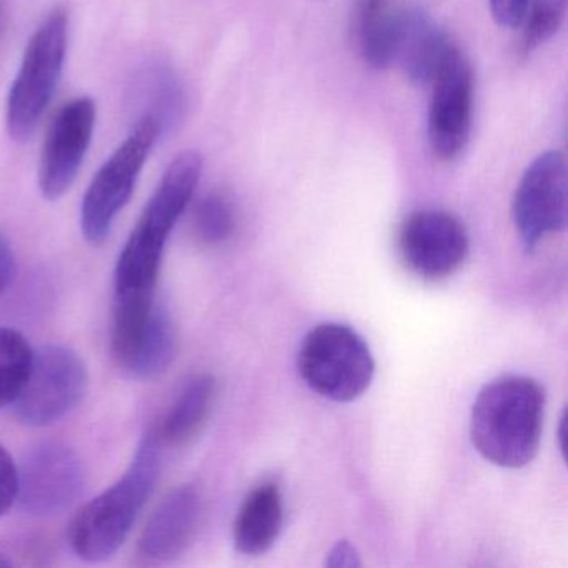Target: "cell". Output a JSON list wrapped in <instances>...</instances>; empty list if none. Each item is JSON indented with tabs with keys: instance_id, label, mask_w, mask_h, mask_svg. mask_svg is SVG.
I'll list each match as a JSON object with an SVG mask.
<instances>
[{
	"instance_id": "obj_7",
	"label": "cell",
	"mask_w": 568,
	"mask_h": 568,
	"mask_svg": "<svg viewBox=\"0 0 568 568\" xmlns=\"http://www.w3.org/2000/svg\"><path fill=\"white\" fill-rule=\"evenodd\" d=\"M88 385V368L78 352L48 345L32 355L28 377L12 402L16 417L29 427L54 424L82 400Z\"/></svg>"
},
{
	"instance_id": "obj_12",
	"label": "cell",
	"mask_w": 568,
	"mask_h": 568,
	"mask_svg": "<svg viewBox=\"0 0 568 568\" xmlns=\"http://www.w3.org/2000/svg\"><path fill=\"white\" fill-rule=\"evenodd\" d=\"M94 128L95 104L89 98L68 102L55 115L39 165V189L48 201H58L74 184Z\"/></svg>"
},
{
	"instance_id": "obj_14",
	"label": "cell",
	"mask_w": 568,
	"mask_h": 568,
	"mask_svg": "<svg viewBox=\"0 0 568 568\" xmlns=\"http://www.w3.org/2000/svg\"><path fill=\"white\" fill-rule=\"evenodd\" d=\"M457 45L422 9L398 11L394 64L414 85H430Z\"/></svg>"
},
{
	"instance_id": "obj_15",
	"label": "cell",
	"mask_w": 568,
	"mask_h": 568,
	"mask_svg": "<svg viewBox=\"0 0 568 568\" xmlns=\"http://www.w3.org/2000/svg\"><path fill=\"white\" fill-rule=\"evenodd\" d=\"M178 335L174 322L164 305L155 302L144 327L118 354L112 355L129 377L145 381L168 371L175 357Z\"/></svg>"
},
{
	"instance_id": "obj_10",
	"label": "cell",
	"mask_w": 568,
	"mask_h": 568,
	"mask_svg": "<svg viewBox=\"0 0 568 568\" xmlns=\"http://www.w3.org/2000/svg\"><path fill=\"white\" fill-rule=\"evenodd\" d=\"M85 485L81 458L62 444L32 448L18 467V500L36 517H52L68 510Z\"/></svg>"
},
{
	"instance_id": "obj_6",
	"label": "cell",
	"mask_w": 568,
	"mask_h": 568,
	"mask_svg": "<svg viewBox=\"0 0 568 568\" xmlns=\"http://www.w3.org/2000/svg\"><path fill=\"white\" fill-rule=\"evenodd\" d=\"M161 132L154 118L142 115L124 144L92 179L81 207L82 234L92 245L102 244L111 234Z\"/></svg>"
},
{
	"instance_id": "obj_13",
	"label": "cell",
	"mask_w": 568,
	"mask_h": 568,
	"mask_svg": "<svg viewBox=\"0 0 568 568\" xmlns=\"http://www.w3.org/2000/svg\"><path fill=\"white\" fill-rule=\"evenodd\" d=\"M202 518L201 491L185 484L165 495L152 511L139 538V554L149 561H171L181 557L197 534Z\"/></svg>"
},
{
	"instance_id": "obj_16",
	"label": "cell",
	"mask_w": 568,
	"mask_h": 568,
	"mask_svg": "<svg viewBox=\"0 0 568 568\" xmlns=\"http://www.w3.org/2000/svg\"><path fill=\"white\" fill-rule=\"evenodd\" d=\"M284 525V498L274 481H261L242 501L234 521V544L241 554L262 555L275 544Z\"/></svg>"
},
{
	"instance_id": "obj_3",
	"label": "cell",
	"mask_w": 568,
	"mask_h": 568,
	"mask_svg": "<svg viewBox=\"0 0 568 568\" xmlns=\"http://www.w3.org/2000/svg\"><path fill=\"white\" fill-rule=\"evenodd\" d=\"M161 468V444L155 432L145 435L134 460L118 484L89 501L72 521L71 545L79 558L102 561L124 545Z\"/></svg>"
},
{
	"instance_id": "obj_26",
	"label": "cell",
	"mask_w": 568,
	"mask_h": 568,
	"mask_svg": "<svg viewBox=\"0 0 568 568\" xmlns=\"http://www.w3.org/2000/svg\"><path fill=\"white\" fill-rule=\"evenodd\" d=\"M16 258L8 237L0 232V295L8 291L14 277Z\"/></svg>"
},
{
	"instance_id": "obj_2",
	"label": "cell",
	"mask_w": 568,
	"mask_h": 568,
	"mask_svg": "<svg viewBox=\"0 0 568 568\" xmlns=\"http://www.w3.org/2000/svg\"><path fill=\"white\" fill-rule=\"evenodd\" d=\"M544 412L545 392L534 378L508 375L485 385L471 408L474 447L498 467H525L537 455Z\"/></svg>"
},
{
	"instance_id": "obj_23",
	"label": "cell",
	"mask_w": 568,
	"mask_h": 568,
	"mask_svg": "<svg viewBox=\"0 0 568 568\" xmlns=\"http://www.w3.org/2000/svg\"><path fill=\"white\" fill-rule=\"evenodd\" d=\"M18 500V465L11 454L0 445V517L11 510Z\"/></svg>"
},
{
	"instance_id": "obj_25",
	"label": "cell",
	"mask_w": 568,
	"mask_h": 568,
	"mask_svg": "<svg viewBox=\"0 0 568 568\" xmlns=\"http://www.w3.org/2000/svg\"><path fill=\"white\" fill-rule=\"evenodd\" d=\"M325 565L331 568H357L362 567V560L355 545L348 540H341L328 551Z\"/></svg>"
},
{
	"instance_id": "obj_20",
	"label": "cell",
	"mask_w": 568,
	"mask_h": 568,
	"mask_svg": "<svg viewBox=\"0 0 568 568\" xmlns=\"http://www.w3.org/2000/svg\"><path fill=\"white\" fill-rule=\"evenodd\" d=\"M34 352L24 335L0 327V408L11 405L21 392Z\"/></svg>"
},
{
	"instance_id": "obj_27",
	"label": "cell",
	"mask_w": 568,
	"mask_h": 568,
	"mask_svg": "<svg viewBox=\"0 0 568 568\" xmlns=\"http://www.w3.org/2000/svg\"><path fill=\"white\" fill-rule=\"evenodd\" d=\"M12 561L9 560L8 557H6L4 554H0V568L2 567H11Z\"/></svg>"
},
{
	"instance_id": "obj_22",
	"label": "cell",
	"mask_w": 568,
	"mask_h": 568,
	"mask_svg": "<svg viewBox=\"0 0 568 568\" xmlns=\"http://www.w3.org/2000/svg\"><path fill=\"white\" fill-rule=\"evenodd\" d=\"M194 222L195 231L205 244H224L237 229V212L227 195L214 192L202 199Z\"/></svg>"
},
{
	"instance_id": "obj_19",
	"label": "cell",
	"mask_w": 568,
	"mask_h": 568,
	"mask_svg": "<svg viewBox=\"0 0 568 568\" xmlns=\"http://www.w3.org/2000/svg\"><path fill=\"white\" fill-rule=\"evenodd\" d=\"M142 101L148 111L142 115H151L161 125L162 131L169 125L181 121L185 111V92L178 75L164 65H155L141 79Z\"/></svg>"
},
{
	"instance_id": "obj_9",
	"label": "cell",
	"mask_w": 568,
	"mask_h": 568,
	"mask_svg": "<svg viewBox=\"0 0 568 568\" xmlns=\"http://www.w3.org/2000/svg\"><path fill=\"white\" fill-rule=\"evenodd\" d=\"M397 245L405 267L432 282L460 271L470 252L467 229L444 211H420L405 219Z\"/></svg>"
},
{
	"instance_id": "obj_11",
	"label": "cell",
	"mask_w": 568,
	"mask_h": 568,
	"mask_svg": "<svg viewBox=\"0 0 568 568\" xmlns=\"http://www.w3.org/2000/svg\"><path fill=\"white\" fill-rule=\"evenodd\" d=\"M428 105V144L438 161L450 162L467 145L474 121V74L462 52L455 51L435 75Z\"/></svg>"
},
{
	"instance_id": "obj_24",
	"label": "cell",
	"mask_w": 568,
	"mask_h": 568,
	"mask_svg": "<svg viewBox=\"0 0 568 568\" xmlns=\"http://www.w3.org/2000/svg\"><path fill=\"white\" fill-rule=\"evenodd\" d=\"M491 18L500 28L518 29L524 21L528 0H488Z\"/></svg>"
},
{
	"instance_id": "obj_17",
	"label": "cell",
	"mask_w": 568,
	"mask_h": 568,
	"mask_svg": "<svg viewBox=\"0 0 568 568\" xmlns=\"http://www.w3.org/2000/svg\"><path fill=\"white\" fill-rule=\"evenodd\" d=\"M217 394V382L211 374L192 375L165 410L155 432L159 444L184 447L207 425Z\"/></svg>"
},
{
	"instance_id": "obj_18",
	"label": "cell",
	"mask_w": 568,
	"mask_h": 568,
	"mask_svg": "<svg viewBox=\"0 0 568 568\" xmlns=\"http://www.w3.org/2000/svg\"><path fill=\"white\" fill-rule=\"evenodd\" d=\"M398 11L390 0H358L355 12V38L362 58L374 69L394 64Z\"/></svg>"
},
{
	"instance_id": "obj_4",
	"label": "cell",
	"mask_w": 568,
	"mask_h": 568,
	"mask_svg": "<svg viewBox=\"0 0 568 568\" xmlns=\"http://www.w3.org/2000/svg\"><path fill=\"white\" fill-rule=\"evenodd\" d=\"M298 372L321 397L352 402L371 387L375 362L367 342L354 328L331 322L305 335Z\"/></svg>"
},
{
	"instance_id": "obj_21",
	"label": "cell",
	"mask_w": 568,
	"mask_h": 568,
	"mask_svg": "<svg viewBox=\"0 0 568 568\" xmlns=\"http://www.w3.org/2000/svg\"><path fill=\"white\" fill-rule=\"evenodd\" d=\"M567 0H528L525 11L521 52L530 54L535 49L550 41L564 24Z\"/></svg>"
},
{
	"instance_id": "obj_5",
	"label": "cell",
	"mask_w": 568,
	"mask_h": 568,
	"mask_svg": "<svg viewBox=\"0 0 568 568\" xmlns=\"http://www.w3.org/2000/svg\"><path fill=\"white\" fill-rule=\"evenodd\" d=\"M68 51V16L54 11L29 41L8 101V129L14 141L34 134L58 89Z\"/></svg>"
},
{
	"instance_id": "obj_8",
	"label": "cell",
	"mask_w": 568,
	"mask_h": 568,
	"mask_svg": "<svg viewBox=\"0 0 568 568\" xmlns=\"http://www.w3.org/2000/svg\"><path fill=\"white\" fill-rule=\"evenodd\" d=\"M515 229L527 251L567 227V162L558 151L538 155L515 191Z\"/></svg>"
},
{
	"instance_id": "obj_1",
	"label": "cell",
	"mask_w": 568,
	"mask_h": 568,
	"mask_svg": "<svg viewBox=\"0 0 568 568\" xmlns=\"http://www.w3.org/2000/svg\"><path fill=\"white\" fill-rule=\"evenodd\" d=\"M201 174L202 158L194 151L182 152L169 165L119 257L114 311L148 307L155 301L165 244L191 204Z\"/></svg>"
}]
</instances>
